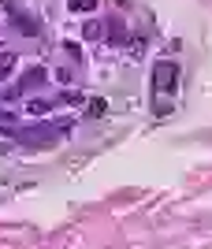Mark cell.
<instances>
[{
    "mask_svg": "<svg viewBox=\"0 0 212 249\" xmlns=\"http://www.w3.org/2000/svg\"><path fill=\"white\" fill-rule=\"evenodd\" d=\"M101 22H86V37H101V30H97Z\"/></svg>",
    "mask_w": 212,
    "mask_h": 249,
    "instance_id": "8992f818",
    "label": "cell"
},
{
    "mask_svg": "<svg viewBox=\"0 0 212 249\" xmlns=\"http://www.w3.org/2000/svg\"><path fill=\"white\" fill-rule=\"evenodd\" d=\"M19 30H22V34H37V22L26 19V15H19Z\"/></svg>",
    "mask_w": 212,
    "mask_h": 249,
    "instance_id": "277c9868",
    "label": "cell"
},
{
    "mask_svg": "<svg viewBox=\"0 0 212 249\" xmlns=\"http://www.w3.org/2000/svg\"><path fill=\"white\" fill-rule=\"evenodd\" d=\"M153 86H157V93H175L179 89V63L157 60L153 63Z\"/></svg>",
    "mask_w": 212,
    "mask_h": 249,
    "instance_id": "6da1fadb",
    "label": "cell"
},
{
    "mask_svg": "<svg viewBox=\"0 0 212 249\" xmlns=\"http://www.w3.org/2000/svg\"><path fill=\"white\" fill-rule=\"evenodd\" d=\"M0 149H4V145H0Z\"/></svg>",
    "mask_w": 212,
    "mask_h": 249,
    "instance_id": "52a82bcc",
    "label": "cell"
},
{
    "mask_svg": "<svg viewBox=\"0 0 212 249\" xmlns=\"http://www.w3.org/2000/svg\"><path fill=\"white\" fill-rule=\"evenodd\" d=\"M105 112H108V101H101V97H93V101H86V115H89V119H101Z\"/></svg>",
    "mask_w": 212,
    "mask_h": 249,
    "instance_id": "7a4b0ae2",
    "label": "cell"
},
{
    "mask_svg": "<svg viewBox=\"0 0 212 249\" xmlns=\"http://www.w3.org/2000/svg\"><path fill=\"white\" fill-rule=\"evenodd\" d=\"M71 4V11H93L97 8V0H67Z\"/></svg>",
    "mask_w": 212,
    "mask_h": 249,
    "instance_id": "3957f363",
    "label": "cell"
},
{
    "mask_svg": "<svg viewBox=\"0 0 212 249\" xmlns=\"http://www.w3.org/2000/svg\"><path fill=\"white\" fill-rule=\"evenodd\" d=\"M11 67H15V56H11V52H8V56H4V60H0V78H4V74H8Z\"/></svg>",
    "mask_w": 212,
    "mask_h": 249,
    "instance_id": "5b68a950",
    "label": "cell"
}]
</instances>
